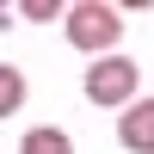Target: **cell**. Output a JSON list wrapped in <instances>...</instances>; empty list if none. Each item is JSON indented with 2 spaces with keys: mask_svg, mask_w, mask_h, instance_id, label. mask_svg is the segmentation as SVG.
Returning <instances> with one entry per match:
<instances>
[{
  "mask_svg": "<svg viewBox=\"0 0 154 154\" xmlns=\"http://www.w3.org/2000/svg\"><path fill=\"white\" fill-rule=\"evenodd\" d=\"M62 31H68L74 49H86V56H117V37H123V12L105 6V0H74L68 12H62Z\"/></svg>",
  "mask_w": 154,
  "mask_h": 154,
  "instance_id": "6da1fadb",
  "label": "cell"
},
{
  "mask_svg": "<svg viewBox=\"0 0 154 154\" xmlns=\"http://www.w3.org/2000/svg\"><path fill=\"white\" fill-rule=\"evenodd\" d=\"M136 86H142V68H136L130 56H99L93 68H86V99H93L99 111H123L136 99Z\"/></svg>",
  "mask_w": 154,
  "mask_h": 154,
  "instance_id": "7a4b0ae2",
  "label": "cell"
},
{
  "mask_svg": "<svg viewBox=\"0 0 154 154\" xmlns=\"http://www.w3.org/2000/svg\"><path fill=\"white\" fill-rule=\"evenodd\" d=\"M117 142L130 154H154V99H130L117 111Z\"/></svg>",
  "mask_w": 154,
  "mask_h": 154,
  "instance_id": "3957f363",
  "label": "cell"
},
{
  "mask_svg": "<svg viewBox=\"0 0 154 154\" xmlns=\"http://www.w3.org/2000/svg\"><path fill=\"white\" fill-rule=\"evenodd\" d=\"M19 154H74L68 130H56V123H37V130L19 136Z\"/></svg>",
  "mask_w": 154,
  "mask_h": 154,
  "instance_id": "277c9868",
  "label": "cell"
},
{
  "mask_svg": "<svg viewBox=\"0 0 154 154\" xmlns=\"http://www.w3.org/2000/svg\"><path fill=\"white\" fill-rule=\"evenodd\" d=\"M19 105H25V74L12 62H0V117H12Z\"/></svg>",
  "mask_w": 154,
  "mask_h": 154,
  "instance_id": "5b68a950",
  "label": "cell"
},
{
  "mask_svg": "<svg viewBox=\"0 0 154 154\" xmlns=\"http://www.w3.org/2000/svg\"><path fill=\"white\" fill-rule=\"evenodd\" d=\"M19 12H25V19H31V25H49V19H56L62 6H56V0H25Z\"/></svg>",
  "mask_w": 154,
  "mask_h": 154,
  "instance_id": "8992f818",
  "label": "cell"
}]
</instances>
